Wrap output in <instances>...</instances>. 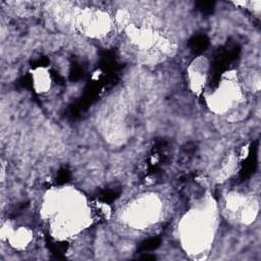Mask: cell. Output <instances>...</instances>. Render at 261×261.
I'll list each match as a JSON object with an SVG mask.
<instances>
[{"mask_svg": "<svg viewBox=\"0 0 261 261\" xmlns=\"http://www.w3.org/2000/svg\"><path fill=\"white\" fill-rule=\"evenodd\" d=\"M33 80H34V87L38 92L43 93L50 88V75L47 72L46 68L44 67L38 68L34 72Z\"/></svg>", "mask_w": 261, "mask_h": 261, "instance_id": "cell-8", "label": "cell"}, {"mask_svg": "<svg viewBox=\"0 0 261 261\" xmlns=\"http://www.w3.org/2000/svg\"><path fill=\"white\" fill-rule=\"evenodd\" d=\"M226 212L236 216L243 223H250L257 214V203L239 193H231L225 200Z\"/></svg>", "mask_w": 261, "mask_h": 261, "instance_id": "cell-6", "label": "cell"}, {"mask_svg": "<svg viewBox=\"0 0 261 261\" xmlns=\"http://www.w3.org/2000/svg\"><path fill=\"white\" fill-rule=\"evenodd\" d=\"M240 90L232 77L227 76L209 97V106L216 112L227 111L238 100Z\"/></svg>", "mask_w": 261, "mask_h": 261, "instance_id": "cell-5", "label": "cell"}, {"mask_svg": "<svg viewBox=\"0 0 261 261\" xmlns=\"http://www.w3.org/2000/svg\"><path fill=\"white\" fill-rule=\"evenodd\" d=\"M74 16L75 25L89 37H102L108 33L111 25L109 16L101 10L86 8Z\"/></svg>", "mask_w": 261, "mask_h": 261, "instance_id": "cell-4", "label": "cell"}, {"mask_svg": "<svg viewBox=\"0 0 261 261\" xmlns=\"http://www.w3.org/2000/svg\"><path fill=\"white\" fill-rule=\"evenodd\" d=\"M208 64L205 58H198L195 60L189 69V77L191 87L196 92H201L205 86L207 76Z\"/></svg>", "mask_w": 261, "mask_h": 261, "instance_id": "cell-7", "label": "cell"}, {"mask_svg": "<svg viewBox=\"0 0 261 261\" xmlns=\"http://www.w3.org/2000/svg\"><path fill=\"white\" fill-rule=\"evenodd\" d=\"M44 208L49 216H54L52 230L58 238H68L76 233L90 220V212L86 209L83 197L71 192L49 196Z\"/></svg>", "mask_w": 261, "mask_h": 261, "instance_id": "cell-1", "label": "cell"}, {"mask_svg": "<svg viewBox=\"0 0 261 261\" xmlns=\"http://www.w3.org/2000/svg\"><path fill=\"white\" fill-rule=\"evenodd\" d=\"M214 220L212 214L204 210H193L181 221V239L190 254H201L212 241Z\"/></svg>", "mask_w": 261, "mask_h": 261, "instance_id": "cell-2", "label": "cell"}, {"mask_svg": "<svg viewBox=\"0 0 261 261\" xmlns=\"http://www.w3.org/2000/svg\"><path fill=\"white\" fill-rule=\"evenodd\" d=\"M162 210V204L155 195H145L129 204L124 212L125 222L137 229L148 227L155 223Z\"/></svg>", "mask_w": 261, "mask_h": 261, "instance_id": "cell-3", "label": "cell"}]
</instances>
